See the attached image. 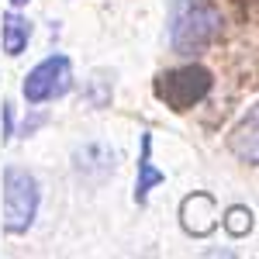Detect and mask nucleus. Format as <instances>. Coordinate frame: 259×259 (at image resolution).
Here are the masks:
<instances>
[{
  "label": "nucleus",
  "mask_w": 259,
  "mask_h": 259,
  "mask_svg": "<svg viewBox=\"0 0 259 259\" xmlns=\"http://www.w3.org/2000/svg\"><path fill=\"white\" fill-rule=\"evenodd\" d=\"M221 35V11L211 0H173L169 4V49L190 59Z\"/></svg>",
  "instance_id": "f257e3e1"
},
{
  "label": "nucleus",
  "mask_w": 259,
  "mask_h": 259,
  "mask_svg": "<svg viewBox=\"0 0 259 259\" xmlns=\"http://www.w3.org/2000/svg\"><path fill=\"white\" fill-rule=\"evenodd\" d=\"M38 204L41 187L35 173H28L21 166H7L4 169V228L11 235H24L38 218Z\"/></svg>",
  "instance_id": "f03ea898"
},
{
  "label": "nucleus",
  "mask_w": 259,
  "mask_h": 259,
  "mask_svg": "<svg viewBox=\"0 0 259 259\" xmlns=\"http://www.w3.org/2000/svg\"><path fill=\"white\" fill-rule=\"evenodd\" d=\"M73 90V62L66 59V56H45V59L24 76V83H21V94H24V100L28 104H49V100H59L66 97Z\"/></svg>",
  "instance_id": "7ed1b4c3"
},
{
  "label": "nucleus",
  "mask_w": 259,
  "mask_h": 259,
  "mask_svg": "<svg viewBox=\"0 0 259 259\" xmlns=\"http://www.w3.org/2000/svg\"><path fill=\"white\" fill-rule=\"evenodd\" d=\"M207 90H211V73L200 69V66H187V69H177V73H162L159 87H156L159 100H166L173 111L194 107L197 100H204Z\"/></svg>",
  "instance_id": "20e7f679"
},
{
  "label": "nucleus",
  "mask_w": 259,
  "mask_h": 259,
  "mask_svg": "<svg viewBox=\"0 0 259 259\" xmlns=\"http://www.w3.org/2000/svg\"><path fill=\"white\" fill-rule=\"evenodd\" d=\"M180 218H183V228L190 235H197V239L211 235L221 225L218 211H214V197H207V194H190L183 200V207H180Z\"/></svg>",
  "instance_id": "39448f33"
},
{
  "label": "nucleus",
  "mask_w": 259,
  "mask_h": 259,
  "mask_svg": "<svg viewBox=\"0 0 259 259\" xmlns=\"http://www.w3.org/2000/svg\"><path fill=\"white\" fill-rule=\"evenodd\" d=\"M232 152L239 159L259 166V104L249 107L242 114V121L235 124V132H232Z\"/></svg>",
  "instance_id": "423d86ee"
},
{
  "label": "nucleus",
  "mask_w": 259,
  "mask_h": 259,
  "mask_svg": "<svg viewBox=\"0 0 259 259\" xmlns=\"http://www.w3.org/2000/svg\"><path fill=\"white\" fill-rule=\"evenodd\" d=\"M159 183H166V173L152 166V135L142 132V159H139V180H135V200L145 204L149 194H152V187H159Z\"/></svg>",
  "instance_id": "0eeeda50"
},
{
  "label": "nucleus",
  "mask_w": 259,
  "mask_h": 259,
  "mask_svg": "<svg viewBox=\"0 0 259 259\" xmlns=\"http://www.w3.org/2000/svg\"><path fill=\"white\" fill-rule=\"evenodd\" d=\"M0 31H4V52L11 59H18L21 52L28 49V41H31V21L24 14H18V7H14V11L4 14V28Z\"/></svg>",
  "instance_id": "6e6552de"
},
{
  "label": "nucleus",
  "mask_w": 259,
  "mask_h": 259,
  "mask_svg": "<svg viewBox=\"0 0 259 259\" xmlns=\"http://www.w3.org/2000/svg\"><path fill=\"white\" fill-rule=\"evenodd\" d=\"M221 225H225V232H228L232 239H245V235L252 232V211H249V207H242V204H235V207H228V211H225Z\"/></svg>",
  "instance_id": "1a4fd4ad"
},
{
  "label": "nucleus",
  "mask_w": 259,
  "mask_h": 259,
  "mask_svg": "<svg viewBox=\"0 0 259 259\" xmlns=\"http://www.w3.org/2000/svg\"><path fill=\"white\" fill-rule=\"evenodd\" d=\"M11 135H14V104L4 100V142H11Z\"/></svg>",
  "instance_id": "9d476101"
},
{
  "label": "nucleus",
  "mask_w": 259,
  "mask_h": 259,
  "mask_svg": "<svg viewBox=\"0 0 259 259\" xmlns=\"http://www.w3.org/2000/svg\"><path fill=\"white\" fill-rule=\"evenodd\" d=\"M45 121H49V114H31V118H24V124H21V135H35Z\"/></svg>",
  "instance_id": "9b49d317"
},
{
  "label": "nucleus",
  "mask_w": 259,
  "mask_h": 259,
  "mask_svg": "<svg viewBox=\"0 0 259 259\" xmlns=\"http://www.w3.org/2000/svg\"><path fill=\"white\" fill-rule=\"evenodd\" d=\"M24 4H28V0H11V7H24Z\"/></svg>",
  "instance_id": "f8f14e48"
}]
</instances>
